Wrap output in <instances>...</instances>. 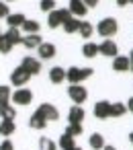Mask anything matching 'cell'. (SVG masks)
<instances>
[{
	"label": "cell",
	"instance_id": "cell-35",
	"mask_svg": "<svg viewBox=\"0 0 133 150\" xmlns=\"http://www.w3.org/2000/svg\"><path fill=\"white\" fill-rule=\"evenodd\" d=\"M0 150H15V146H13L10 140H4L2 144H0Z\"/></svg>",
	"mask_w": 133,
	"mask_h": 150
},
{
	"label": "cell",
	"instance_id": "cell-41",
	"mask_svg": "<svg viewBox=\"0 0 133 150\" xmlns=\"http://www.w3.org/2000/svg\"><path fill=\"white\" fill-rule=\"evenodd\" d=\"M129 142H131V146H133V132L129 134Z\"/></svg>",
	"mask_w": 133,
	"mask_h": 150
},
{
	"label": "cell",
	"instance_id": "cell-16",
	"mask_svg": "<svg viewBox=\"0 0 133 150\" xmlns=\"http://www.w3.org/2000/svg\"><path fill=\"white\" fill-rule=\"evenodd\" d=\"M47 15H49V17H47L49 29H57V27L64 25V19H62V13H60V11H51V13H47Z\"/></svg>",
	"mask_w": 133,
	"mask_h": 150
},
{
	"label": "cell",
	"instance_id": "cell-5",
	"mask_svg": "<svg viewBox=\"0 0 133 150\" xmlns=\"http://www.w3.org/2000/svg\"><path fill=\"white\" fill-rule=\"evenodd\" d=\"M37 111H39L47 121H57V119H60V111H57V107L51 105V103H41Z\"/></svg>",
	"mask_w": 133,
	"mask_h": 150
},
{
	"label": "cell",
	"instance_id": "cell-39",
	"mask_svg": "<svg viewBox=\"0 0 133 150\" xmlns=\"http://www.w3.org/2000/svg\"><path fill=\"white\" fill-rule=\"evenodd\" d=\"M117 4H119V6H127V4H129V0H117Z\"/></svg>",
	"mask_w": 133,
	"mask_h": 150
},
{
	"label": "cell",
	"instance_id": "cell-25",
	"mask_svg": "<svg viewBox=\"0 0 133 150\" xmlns=\"http://www.w3.org/2000/svg\"><path fill=\"white\" fill-rule=\"evenodd\" d=\"M21 27H23L25 35H33V33H39V23H37V21H29V19H27V21H25V23H23Z\"/></svg>",
	"mask_w": 133,
	"mask_h": 150
},
{
	"label": "cell",
	"instance_id": "cell-13",
	"mask_svg": "<svg viewBox=\"0 0 133 150\" xmlns=\"http://www.w3.org/2000/svg\"><path fill=\"white\" fill-rule=\"evenodd\" d=\"M37 54H39L41 60H51V58L55 56V45H53V43H41V45L37 47Z\"/></svg>",
	"mask_w": 133,
	"mask_h": 150
},
{
	"label": "cell",
	"instance_id": "cell-2",
	"mask_svg": "<svg viewBox=\"0 0 133 150\" xmlns=\"http://www.w3.org/2000/svg\"><path fill=\"white\" fill-rule=\"evenodd\" d=\"M117 29H119V25H117V21L111 19V17L102 19V21L96 25V31H98V35H102V37H113V35L117 33Z\"/></svg>",
	"mask_w": 133,
	"mask_h": 150
},
{
	"label": "cell",
	"instance_id": "cell-22",
	"mask_svg": "<svg viewBox=\"0 0 133 150\" xmlns=\"http://www.w3.org/2000/svg\"><path fill=\"white\" fill-rule=\"evenodd\" d=\"M127 113V107L123 103H111V111H108V117H123Z\"/></svg>",
	"mask_w": 133,
	"mask_h": 150
},
{
	"label": "cell",
	"instance_id": "cell-29",
	"mask_svg": "<svg viewBox=\"0 0 133 150\" xmlns=\"http://www.w3.org/2000/svg\"><path fill=\"white\" fill-rule=\"evenodd\" d=\"M82 54H84L86 58H94V56L98 54V45H96V43H84Z\"/></svg>",
	"mask_w": 133,
	"mask_h": 150
},
{
	"label": "cell",
	"instance_id": "cell-26",
	"mask_svg": "<svg viewBox=\"0 0 133 150\" xmlns=\"http://www.w3.org/2000/svg\"><path fill=\"white\" fill-rule=\"evenodd\" d=\"M74 146H76V144H74V138L64 132V134L60 136V148H62V150H70V148H74Z\"/></svg>",
	"mask_w": 133,
	"mask_h": 150
},
{
	"label": "cell",
	"instance_id": "cell-34",
	"mask_svg": "<svg viewBox=\"0 0 133 150\" xmlns=\"http://www.w3.org/2000/svg\"><path fill=\"white\" fill-rule=\"evenodd\" d=\"M8 15H10V11H8V4L0 2V19H6Z\"/></svg>",
	"mask_w": 133,
	"mask_h": 150
},
{
	"label": "cell",
	"instance_id": "cell-28",
	"mask_svg": "<svg viewBox=\"0 0 133 150\" xmlns=\"http://www.w3.org/2000/svg\"><path fill=\"white\" fill-rule=\"evenodd\" d=\"M39 150H57V144L53 140H49L47 136H43L39 140Z\"/></svg>",
	"mask_w": 133,
	"mask_h": 150
},
{
	"label": "cell",
	"instance_id": "cell-14",
	"mask_svg": "<svg viewBox=\"0 0 133 150\" xmlns=\"http://www.w3.org/2000/svg\"><path fill=\"white\" fill-rule=\"evenodd\" d=\"M113 70L115 72H129V58L127 56H115Z\"/></svg>",
	"mask_w": 133,
	"mask_h": 150
},
{
	"label": "cell",
	"instance_id": "cell-23",
	"mask_svg": "<svg viewBox=\"0 0 133 150\" xmlns=\"http://www.w3.org/2000/svg\"><path fill=\"white\" fill-rule=\"evenodd\" d=\"M104 144H106V142H104V136H102V134H92V136H90V148H92V150H102Z\"/></svg>",
	"mask_w": 133,
	"mask_h": 150
},
{
	"label": "cell",
	"instance_id": "cell-8",
	"mask_svg": "<svg viewBox=\"0 0 133 150\" xmlns=\"http://www.w3.org/2000/svg\"><path fill=\"white\" fill-rule=\"evenodd\" d=\"M21 66L33 76V74H39L41 72V62L39 60H35L33 56H27V58H23V62H21Z\"/></svg>",
	"mask_w": 133,
	"mask_h": 150
},
{
	"label": "cell",
	"instance_id": "cell-30",
	"mask_svg": "<svg viewBox=\"0 0 133 150\" xmlns=\"http://www.w3.org/2000/svg\"><path fill=\"white\" fill-rule=\"evenodd\" d=\"M82 123H70L68 127H66V134H70L72 138H76V136H82Z\"/></svg>",
	"mask_w": 133,
	"mask_h": 150
},
{
	"label": "cell",
	"instance_id": "cell-44",
	"mask_svg": "<svg viewBox=\"0 0 133 150\" xmlns=\"http://www.w3.org/2000/svg\"><path fill=\"white\" fill-rule=\"evenodd\" d=\"M6 2H13V0H6Z\"/></svg>",
	"mask_w": 133,
	"mask_h": 150
},
{
	"label": "cell",
	"instance_id": "cell-27",
	"mask_svg": "<svg viewBox=\"0 0 133 150\" xmlns=\"http://www.w3.org/2000/svg\"><path fill=\"white\" fill-rule=\"evenodd\" d=\"M92 31H94V27H92V25H90L88 21H80V27H78V33H80L82 37H86V39H88V37L92 35Z\"/></svg>",
	"mask_w": 133,
	"mask_h": 150
},
{
	"label": "cell",
	"instance_id": "cell-33",
	"mask_svg": "<svg viewBox=\"0 0 133 150\" xmlns=\"http://www.w3.org/2000/svg\"><path fill=\"white\" fill-rule=\"evenodd\" d=\"M10 50H13V45H10V43L2 37V39H0V54H8Z\"/></svg>",
	"mask_w": 133,
	"mask_h": 150
},
{
	"label": "cell",
	"instance_id": "cell-31",
	"mask_svg": "<svg viewBox=\"0 0 133 150\" xmlns=\"http://www.w3.org/2000/svg\"><path fill=\"white\" fill-rule=\"evenodd\" d=\"M10 88L6 86V84H0V105H4V103H8L10 101Z\"/></svg>",
	"mask_w": 133,
	"mask_h": 150
},
{
	"label": "cell",
	"instance_id": "cell-1",
	"mask_svg": "<svg viewBox=\"0 0 133 150\" xmlns=\"http://www.w3.org/2000/svg\"><path fill=\"white\" fill-rule=\"evenodd\" d=\"M92 72H94L92 68H78V66H72V68L66 70V80H68L70 84H80V82H84L86 78H90Z\"/></svg>",
	"mask_w": 133,
	"mask_h": 150
},
{
	"label": "cell",
	"instance_id": "cell-6",
	"mask_svg": "<svg viewBox=\"0 0 133 150\" xmlns=\"http://www.w3.org/2000/svg\"><path fill=\"white\" fill-rule=\"evenodd\" d=\"M10 99H13L17 105H29V103L33 101V93H31L29 88H17V91L10 95Z\"/></svg>",
	"mask_w": 133,
	"mask_h": 150
},
{
	"label": "cell",
	"instance_id": "cell-18",
	"mask_svg": "<svg viewBox=\"0 0 133 150\" xmlns=\"http://www.w3.org/2000/svg\"><path fill=\"white\" fill-rule=\"evenodd\" d=\"M29 125H31L33 129H43V127L47 125V119H45L39 111H35V113L31 115V119H29Z\"/></svg>",
	"mask_w": 133,
	"mask_h": 150
},
{
	"label": "cell",
	"instance_id": "cell-38",
	"mask_svg": "<svg viewBox=\"0 0 133 150\" xmlns=\"http://www.w3.org/2000/svg\"><path fill=\"white\" fill-rule=\"evenodd\" d=\"M129 70L133 72V50H131V54H129Z\"/></svg>",
	"mask_w": 133,
	"mask_h": 150
},
{
	"label": "cell",
	"instance_id": "cell-36",
	"mask_svg": "<svg viewBox=\"0 0 133 150\" xmlns=\"http://www.w3.org/2000/svg\"><path fill=\"white\" fill-rule=\"evenodd\" d=\"M82 2H84L86 8H90V6H96L98 4V0H82Z\"/></svg>",
	"mask_w": 133,
	"mask_h": 150
},
{
	"label": "cell",
	"instance_id": "cell-42",
	"mask_svg": "<svg viewBox=\"0 0 133 150\" xmlns=\"http://www.w3.org/2000/svg\"><path fill=\"white\" fill-rule=\"evenodd\" d=\"M70 150H82V148H78V146H74V148H70Z\"/></svg>",
	"mask_w": 133,
	"mask_h": 150
},
{
	"label": "cell",
	"instance_id": "cell-3",
	"mask_svg": "<svg viewBox=\"0 0 133 150\" xmlns=\"http://www.w3.org/2000/svg\"><path fill=\"white\" fill-rule=\"evenodd\" d=\"M68 95H70V99H72L76 105H80V103H84V101L88 99V91H86V86H82V84H72V86L68 88Z\"/></svg>",
	"mask_w": 133,
	"mask_h": 150
},
{
	"label": "cell",
	"instance_id": "cell-32",
	"mask_svg": "<svg viewBox=\"0 0 133 150\" xmlns=\"http://www.w3.org/2000/svg\"><path fill=\"white\" fill-rule=\"evenodd\" d=\"M39 8H41L43 13H51V11H55V0H41Z\"/></svg>",
	"mask_w": 133,
	"mask_h": 150
},
{
	"label": "cell",
	"instance_id": "cell-45",
	"mask_svg": "<svg viewBox=\"0 0 133 150\" xmlns=\"http://www.w3.org/2000/svg\"><path fill=\"white\" fill-rule=\"evenodd\" d=\"M129 2H131V4H133V0H129Z\"/></svg>",
	"mask_w": 133,
	"mask_h": 150
},
{
	"label": "cell",
	"instance_id": "cell-10",
	"mask_svg": "<svg viewBox=\"0 0 133 150\" xmlns=\"http://www.w3.org/2000/svg\"><path fill=\"white\" fill-rule=\"evenodd\" d=\"M108 111H111V103L108 101H98L92 109L96 119H108Z\"/></svg>",
	"mask_w": 133,
	"mask_h": 150
},
{
	"label": "cell",
	"instance_id": "cell-7",
	"mask_svg": "<svg viewBox=\"0 0 133 150\" xmlns=\"http://www.w3.org/2000/svg\"><path fill=\"white\" fill-rule=\"evenodd\" d=\"M98 54L108 56V58H115V56L119 54V47H117V43H115L113 39H104V41L98 45Z\"/></svg>",
	"mask_w": 133,
	"mask_h": 150
},
{
	"label": "cell",
	"instance_id": "cell-21",
	"mask_svg": "<svg viewBox=\"0 0 133 150\" xmlns=\"http://www.w3.org/2000/svg\"><path fill=\"white\" fill-rule=\"evenodd\" d=\"M64 31L66 33H78V27H80V19H76V17H70L68 21H64Z\"/></svg>",
	"mask_w": 133,
	"mask_h": 150
},
{
	"label": "cell",
	"instance_id": "cell-4",
	"mask_svg": "<svg viewBox=\"0 0 133 150\" xmlns=\"http://www.w3.org/2000/svg\"><path fill=\"white\" fill-rule=\"evenodd\" d=\"M29 78H31V74H29L23 66L15 68V70H13V74H10V82H13L15 86H23V84H27V82H29Z\"/></svg>",
	"mask_w": 133,
	"mask_h": 150
},
{
	"label": "cell",
	"instance_id": "cell-43",
	"mask_svg": "<svg viewBox=\"0 0 133 150\" xmlns=\"http://www.w3.org/2000/svg\"><path fill=\"white\" fill-rule=\"evenodd\" d=\"M2 37H4V33H2V31H0V39H2Z\"/></svg>",
	"mask_w": 133,
	"mask_h": 150
},
{
	"label": "cell",
	"instance_id": "cell-20",
	"mask_svg": "<svg viewBox=\"0 0 133 150\" xmlns=\"http://www.w3.org/2000/svg\"><path fill=\"white\" fill-rule=\"evenodd\" d=\"M15 117H17V109H15V107H10L8 103L0 105V119H10V121H15Z\"/></svg>",
	"mask_w": 133,
	"mask_h": 150
},
{
	"label": "cell",
	"instance_id": "cell-19",
	"mask_svg": "<svg viewBox=\"0 0 133 150\" xmlns=\"http://www.w3.org/2000/svg\"><path fill=\"white\" fill-rule=\"evenodd\" d=\"M4 39L10 43V45H17V43H21V39H23V33L19 31V29H15V27H10L6 33H4Z\"/></svg>",
	"mask_w": 133,
	"mask_h": 150
},
{
	"label": "cell",
	"instance_id": "cell-24",
	"mask_svg": "<svg viewBox=\"0 0 133 150\" xmlns=\"http://www.w3.org/2000/svg\"><path fill=\"white\" fill-rule=\"evenodd\" d=\"M15 129H17L15 121H10V119H2V123H0V134H2V136H10V134H15Z\"/></svg>",
	"mask_w": 133,
	"mask_h": 150
},
{
	"label": "cell",
	"instance_id": "cell-11",
	"mask_svg": "<svg viewBox=\"0 0 133 150\" xmlns=\"http://www.w3.org/2000/svg\"><path fill=\"white\" fill-rule=\"evenodd\" d=\"M21 43H23L27 50H37L43 41H41V35H39V33H33V35H23Z\"/></svg>",
	"mask_w": 133,
	"mask_h": 150
},
{
	"label": "cell",
	"instance_id": "cell-15",
	"mask_svg": "<svg viewBox=\"0 0 133 150\" xmlns=\"http://www.w3.org/2000/svg\"><path fill=\"white\" fill-rule=\"evenodd\" d=\"M27 21V17L23 15V13H10L8 17H6V23H8V27H15V29H19L23 23Z\"/></svg>",
	"mask_w": 133,
	"mask_h": 150
},
{
	"label": "cell",
	"instance_id": "cell-12",
	"mask_svg": "<svg viewBox=\"0 0 133 150\" xmlns=\"http://www.w3.org/2000/svg\"><path fill=\"white\" fill-rule=\"evenodd\" d=\"M84 117H86V113H84L82 105H74V107L70 109V113H68L70 123H82V121H84Z\"/></svg>",
	"mask_w": 133,
	"mask_h": 150
},
{
	"label": "cell",
	"instance_id": "cell-40",
	"mask_svg": "<svg viewBox=\"0 0 133 150\" xmlns=\"http://www.w3.org/2000/svg\"><path fill=\"white\" fill-rule=\"evenodd\" d=\"M102 150H117V148H115V146H108V144H104V148H102Z\"/></svg>",
	"mask_w": 133,
	"mask_h": 150
},
{
	"label": "cell",
	"instance_id": "cell-17",
	"mask_svg": "<svg viewBox=\"0 0 133 150\" xmlns=\"http://www.w3.org/2000/svg\"><path fill=\"white\" fill-rule=\"evenodd\" d=\"M49 80H51L53 84L64 82V80H66V70H64V68H60V66H53V68L49 70Z\"/></svg>",
	"mask_w": 133,
	"mask_h": 150
},
{
	"label": "cell",
	"instance_id": "cell-37",
	"mask_svg": "<svg viewBox=\"0 0 133 150\" xmlns=\"http://www.w3.org/2000/svg\"><path fill=\"white\" fill-rule=\"evenodd\" d=\"M125 107H127V111H131V113H133V97L127 101V105H125Z\"/></svg>",
	"mask_w": 133,
	"mask_h": 150
},
{
	"label": "cell",
	"instance_id": "cell-9",
	"mask_svg": "<svg viewBox=\"0 0 133 150\" xmlns=\"http://www.w3.org/2000/svg\"><path fill=\"white\" fill-rule=\"evenodd\" d=\"M68 11H70V15L76 17V19H82V17H86V13H88V8L84 6L82 0H70Z\"/></svg>",
	"mask_w": 133,
	"mask_h": 150
}]
</instances>
